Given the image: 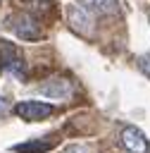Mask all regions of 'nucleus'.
Here are the masks:
<instances>
[{
	"instance_id": "nucleus-6",
	"label": "nucleus",
	"mask_w": 150,
	"mask_h": 153,
	"mask_svg": "<svg viewBox=\"0 0 150 153\" xmlns=\"http://www.w3.org/2000/svg\"><path fill=\"white\" fill-rule=\"evenodd\" d=\"M55 146V141H26V143H19L14 146L17 153H45Z\"/></svg>"
},
{
	"instance_id": "nucleus-1",
	"label": "nucleus",
	"mask_w": 150,
	"mask_h": 153,
	"mask_svg": "<svg viewBox=\"0 0 150 153\" xmlns=\"http://www.w3.org/2000/svg\"><path fill=\"white\" fill-rule=\"evenodd\" d=\"M14 112L21 120H45V117L55 115L57 108L50 103H40V100H21L14 105Z\"/></svg>"
},
{
	"instance_id": "nucleus-5",
	"label": "nucleus",
	"mask_w": 150,
	"mask_h": 153,
	"mask_svg": "<svg viewBox=\"0 0 150 153\" xmlns=\"http://www.w3.org/2000/svg\"><path fill=\"white\" fill-rule=\"evenodd\" d=\"M38 91H40L43 96H48V98H60V100H64V98L71 96V81H69V79H62V76H55V79H48L45 84H40Z\"/></svg>"
},
{
	"instance_id": "nucleus-9",
	"label": "nucleus",
	"mask_w": 150,
	"mask_h": 153,
	"mask_svg": "<svg viewBox=\"0 0 150 153\" xmlns=\"http://www.w3.org/2000/svg\"><path fill=\"white\" fill-rule=\"evenodd\" d=\"M10 110H12V105H10V100H7V98H2V96H0V115H7V112H10Z\"/></svg>"
},
{
	"instance_id": "nucleus-7",
	"label": "nucleus",
	"mask_w": 150,
	"mask_h": 153,
	"mask_svg": "<svg viewBox=\"0 0 150 153\" xmlns=\"http://www.w3.org/2000/svg\"><path fill=\"white\" fill-rule=\"evenodd\" d=\"M83 10H95V12H112L114 0H81Z\"/></svg>"
},
{
	"instance_id": "nucleus-4",
	"label": "nucleus",
	"mask_w": 150,
	"mask_h": 153,
	"mask_svg": "<svg viewBox=\"0 0 150 153\" xmlns=\"http://www.w3.org/2000/svg\"><path fill=\"white\" fill-rule=\"evenodd\" d=\"M10 22H12L14 33H17L21 41H38V38L43 36L38 22H36L31 14H19V17H12Z\"/></svg>"
},
{
	"instance_id": "nucleus-8",
	"label": "nucleus",
	"mask_w": 150,
	"mask_h": 153,
	"mask_svg": "<svg viewBox=\"0 0 150 153\" xmlns=\"http://www.w3.org/2000/svg\"><path fill=\"white\" fill-rule=\"evenodd\" d=\"M138 69L145 72V76H150V55H140L138 57Z\"/></svg>"
},
{
	"instance_id": "nucleus-2",
	"label": "nucleus",
	"mask_w": 150,
	"mask_h": 153,
	"mask_svg": "<svg viewBox=\"0 0 150 153\" xmlns=\"http://www.w3.org/2000/svg\"><path fill=\"white\" fill-rule=\"evenodd\" d=\"M67 19H69V26L81 33V36H93L95 31V24H93V17L88 14V10H83L81 5H69L67 7Z\"/></svg>"
},
{
	"instance_id": "nucleus-10",
	"label": "nucleus",
	"mask_w": 150,
	"mask_h": 153,
	"mask_svg": "<svg viewBox=\"0 0 150 153\" xmlns=\"http://www.w3.org/2000/svg\"><path fill=\"white\" fill-rule=\"evenodd\" d=\"M64 153H88V148L86 146H69Z\"/></svg>"
},
{
	"instance_id": "nucleus-3",
	"label": "nucleus",
	"mask_w": 150,
	"mask_h": 153,
	"mask_svg": "<svg viewBox=\"0 0 150 153\" xmlns=\"http://www.w3.org/2000/svg\"><path fill=\"white\" fill-rule=\"evenodd\" d=\"M119 141L121 146L129 151V153H150V143L145 139V134L138 129V127H124L119 131Z\"/></svg>"
}]
</instances>
